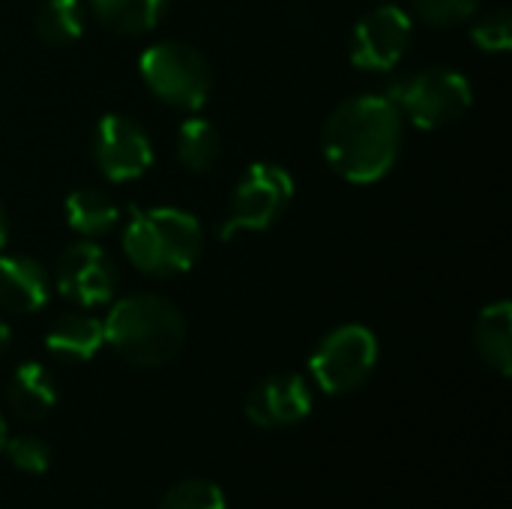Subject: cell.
Listing matches in <instances>:
<instances>
[{
    "instance_id": "cell-1",
    "label": "cell",
    "mask_w": 512,
    "mask_h": 509,
    "mask_svg": "<svg viewBox=\"0 0 512 509\" xmlns=\"http://www.w3.org/2000/svg\"><path fill=\"white\" fill-rule=\"evenodd\" d=\"M405 117L390 96L363 93L345 99L324 126V156L330 168L351 183L381 180L399 159Z\"/></svg>"
},
{
    "instance_id": "cell-2",
    "label": "cell",
    "mask_w": 512,
    "mask_h": 509,
    "mask_svg": "<svg viewBox=\"0 0 512 509\" xmlns=\"http://www.w3.org/2000/svg\"><path fill=\"white\" fill-rule=\"evenodd\" d=\"M105 324V342L132 366L156 369L171 363L186 339V321L180 309L159 294H135L111 306Z\"/></svg>"
},
{
    "instance_id": "cell-3",
    "label": "cell",
    "mask_w": 512,
    "mask_h": 509,
    "mask_svg": "<svg viewBox=\"0 0 512 509\" xmlns=\"http://www.w3.org/2000/svg\"><path fill=\"white\" fill-rule=\"evenodd\" d=\"M201 246V222L180 207L132 210V219L123 231V249L129 261L150 276H174L192 270Z\"/></svg>"
},
{
    "instance_id": "cell-4",
    "label": "cell",
    "mask_w": 512,
    "mask_h": 509,
    "mask_svg": "<svg viewBox=\"0 0 512 509\" xmlns=\"http://www.w3.org/2000/svg\"><path fill=\"white\" fill-rule=\"evenodd\" d=\"M138 72L153 96L171 108L198 111L213 90V69L207 57L189 42L165 39L138 57Z\"/></svg>"
},
{
    "instance_id": "cell-5",
    "label": "cell",
    "mask_w": 512,
    "mask_h": 509,
    "mask_svg": "<svg viewBox=\"0 0 512 509\" xmlns=\"http://www.w3.org/2000/svg\"><path fill=\"white\" fill-rule=\"evenodd\" d=\"M390 102L420 129H441L456 123L474 105L471 81L450 66H429L402 78L390 90Z\"/></svg>"
},
{
    "instance_id": "cell-6",
    "label": "cell",
    "mask_w": 512,
    "mask_h": 509,
    "mask_svg": "<svg viewBox=\"0 0 512 509\" xmlns=\"http://www.w3.org/2000/svg\"><path fill=\"white\" fill-rule=\"evenodd\" d=\"M294 198V177L276 162H252L240 177L231 201L228 222L222 225V240L240 231H264L282 219Z\"/></svg>"
},
{
    "instance_id": "cell-7",
    "label": "cell",
    "mask_w": 512,
    "mask_h": 509,
    "mask_svg": "<svg viewBox=\"0 0 512 509\" xmlns=\"http://www.w3.org/2000/svg\"><path fill=\"white\" fill-rule=\"evenodd\" d=\"M378 363V339L363 324L336 327L321 339L309 360V372L324 393H351L357 390Z\"/></svg>"
},
{
    "instance_id": "cell-8",
    "label": "cell",
    "mask_w": 512,
    "mask_h": 509,
    "mask_svg": "<svg viewBox=\"0 0 512 509\" xmlns=\"http://www.w3.org/2000/svg\"><path fill=\"white\" fill-rule=\"evenodd\" d=\"M411 33H414V24L402 6L381 3L375 9H369L357 21L354 36H351L354 66L369 69V72L393 69L405 57V51L411 45Z\"/></svg>"
},
{
    "instance_id": "cell-9",
    "label": "cell",
    "mask_w": 512,
    "mask_h": 509,
    "mask_svg": "<svg viewBox=\"0 0 512 509\" xmlns=\"http://www.w3.org/2000/svg\"><path fill=\"white\" fill-rule=\"evenodd\" d=\"M93 159L108 180L126 183L153 165V144L132 117L105 114L93 129Z\"/></svg>"
},
{
    "instance_id": "cell-10",
    "label": "cell",
    "mask_w": 512,
    "mask_h": 509,
    "mask_svg": "<svg viewBox=\"0 0 512 509\" xmlns=\"http://www.w3.org/2000/svg\"><path fill=\"white\" fill-rule=\"evenodd\" d=\"M114 288H117V267L102 246L81 240L63 249L57 261V291L66 300L93 309L108 303L114 297Z\"/></svg>"
},
{
    "instance_id": "cell-11",
    "label": "cell",
    "mask_w": 512,
    "mask_h": 509,
    "mask_svg": "<svg viewBox=\"0 0 512 509\" xmlns=\"http://www.w3.org/2000/svg\"><path fill=\"white\" fill-rule=\"evenodd\" d=\"M312 393L306 381L294 372H279L264 378L246 399V417L258 429H288L309 417Z\"/></svg>"
},
{
    "instance_id": "cell-12",
    "label": "cell",
    "mask_w": 512,
    "mask_h": 509,
    "mask_svg": "<svg viewBox=\"0 0 512 509\" xmlns=\"http://www.w3.org/2000/svg\"><path fill=\"white\" fill-rule=\"evenodd\" d=\"M51 282L39 261L27 255H0V306L18 315L39 312L48 303Z\"/></svg>"
},
{
    "instance_id": "cell-13",
    "label": "cell",
    "mask_w": 512,
    "mask_h": 509,
    "mask_svg": "<svg viewBox=\"0 0 512 509\" xmlns=\"http://www.w3.org/2000/svg\"><path fill=\"white\" fill-rule=\"evenodd\" d=\"M102 345H105V324L99 318L81 315V312L60 315L45 336V348L54 357L72 360V363H84V360L96 357V351Z\"/></svg>"
},
{
    "instance_id": "cell-14",
    "label": "cell",
    "mask_w": 512,
    "mask_h": 509,
    "mask_svg": "<svg viewBox=\"0 0 512 509\" xmlns=\"http://www.w3.org/2000/svg\"><path fill=\"white\" fill-rule=\"evenodd\" d=\"M6 402L15 417H21L27 423L42 420L57 402V387H54L48 369L39 363H21L9 378Z\"/></svg>"
},
{
    "instance_id": "cell-15",
    "label": "cell",
    "mask_w": 512,
    "mask_h": 509,
    "mask_svg": "<svg viewBox=\"0 0 512 509\" xmlns=\"http://www.w3.org/2000/svg\"><path fill=\"white\" fill-rule=\"evenodd\" d=\"M474 345L489 369L501 378L512 372V306L510 300H498L486 306L474 327Z\"/></svg>"
},
{
    "instance_id": "cell-16",
    "label": "cell",
    "mask_w": 512,
    "mask_h": 509,
    "mask_svg": "<svg viewBox=\"0 0 512 509\" xmlns=\"http://www.w3.org/2000/svg\"><path fill=\"white\" fill-rule=\"evenodd\" d=\"M87 3L96 12V18L117 33H147L162 21L168 9V0H87Z\"/></svg>"
},
{
    "instance_id": "cell-17",
    "label": "cell",
    "mask_w": 512,
    "mask_h": 509,
    "mask_svg": "<svg viewBox=\"0 0 512 509\" xmlns=\"http://www.w3.org/2000/svg\"><path fill=\"white\" fill-rule=\"evenodd\" d=\"M66 219L69 228L78 231L81 237H96L117 225L120 207L99 189H75L66 198Z\"/></svg>"
},
{
    "instance_id": "cell-18",
    "label": "cell",
    "mask_w": 512,
    "mask_h": 509,
    "mask_svg": "<svg viewBox=\"0 0 512 509\" xmlns=\"http://www.w3.org/2000/svg\"><path fill=\"white\" fill-rule=\"evenodd\" d=\"M84 0H45L36 9V36L45 45H72L84 33Z\"/></svg>"
},
{
    "instance_id": "cell-19",
    "label": "cell",
    "mask_w": 512,
    "mask_h": 509,
    "mask_svg": "<svg viewBox=\"0 0 512 509\" xmlns=\"http://www.w3.org/2000/svg\"><path fill=\"white\" fill-rule=\"evenodd\" d=\"M222 153V138L216 132V126L204 117H189L180 129H177V159L189 168V171H210L219 162Z\"/></svg>"
},
{
    "instance_id": "cell-20",
    "label": "cell",
    "mask_w": 512,
    "mask_h": 509,
    "mask_svg": "<svg viewBox=\"0 0 512 509\" xmlns=\"http://www.w3.org/2000/svg\"><path fill=\"white\" fill-rule=\"evenodd\" d=\"M159 509H225V495L210 480H183L165 492Z\"/></svg>"
},
{
    "instance_id": "cell-21",
    "label": "cell",
    "mask_w": 512,
    "mask_h": 509,
    "mask_svg": "<svg viewBox=\"0 0 512 509\" xmlns=\"http://www.w3.org/2000/svg\"><path fill=\"white\" fill-rule=\"evenodd\" d=\"M471 39L489 51V54H504L512 48V15L510 9L498 6L492 12H486L474 27H471Z\"/></svg>"
},
{
    "instance_id": "cell-22",
    "label": "cell",
    "mask_w": 512,
    "mask_h": 509,
    "mask_svg": "<svg viewBox=\"0 0 512 509\" xmlns=\"http://www.w3.org/2000/svg\"><path fill=\"white\" fill-rule=\"evenodd\" d=\"M480 0H414V12L420 21L432 27H456L477 12Z\"/></svg>"
},
{
    "instance_id": "cell-23",
    "label": "cell",
    "mask_w": 512,
    "mask_h": 509,
    "mask_svg": "<svg viewBox=\"0 0 512 509\" xmlns=\"http://www.w3.org/2000/svg\"><path fill=\"white\" fill-rule=\"evenodd\" d=\"M6 456L9 462L21 471V474H45L51 465V453L48 444L33 438V435H18V438H6Z\"/></svg>"
},
{
    "instance_id": "cell-24",
    "label": "cell",
    "mask_w": 512,
    "mask_h": 509,
    "mask_svg": "<svg viewBox=\"0 0 512 509\" xmlns=\"http://www.w3.org/2000/svg\"><path fill=\"white\" fill-rule=\"evenodd\" d=\"M6 237H9V219H6V210H3V204H0V252H3V246H6Z\"/></svg>"
},
{
    "instance_id": "cell-25",
    "label": "cell",
    "mask_w": 512,
    "mask_h": 509,
    "mask_svg": "<svg viewBox=\"0 0 512 509\" xmlns=\"http://www.w3.org/2000/svg\"><path fill=\"white\" fill-rule=\"evenodd\" d=\"M9 339H12V336H9V327L0 321V357H3V351L9 348Z\"/></svg>"
},
{
    "instance_id": "cell-26",
    "label": "cell",
    "mask_w": 512,
    "mask_h": 509,
    "mask_svg": "<svg viewBox=\"0 0 512 509\" xmlns=\"http://www.w3.org/2000/svg\"><path fill=\"white\" fill-rule=\"evenodd\" d=\"M6 420H3V414H0V453H3V447H6Z\"/></svg>"
},
{
    "instance_id": "cell-27",
    "label": "cell",
    "mask_w": 512,
    "mask_h": 509,
    "mask_svg": "<svg viewBox=\"0 0 512 509\" xmlns=\"http://www.w3.org/2000/svg\"><path fill=\"white\" fill-rule=\"evenodd\" d=\"M381 3H390V0H381Z\"/></svg>"
}]
</instances>
